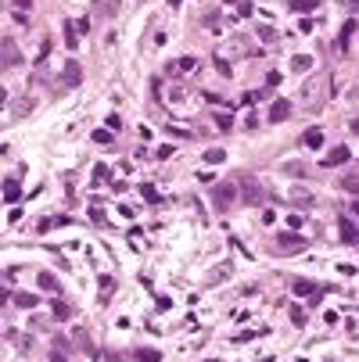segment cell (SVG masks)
<instances>
[{"label": "cell", "instance_id": "obj_1", "mask_svg": "<svg viewBox=\"0 0 359 362\" xmlns=\"http://www.w3.org/2000/svg\"><path fill=\"white\" fill-rule=\"evenodd\" d=\"M22 65V51L11 36H0V68H18Z\"/></svg>", "mask_w": 359, "mask_h": 362}, {"label": "cell", "instance_id": "obj_2", "mask_svg": "<svg viewBox=\"0 0 359 362\" xmlns=\"http://www.w3.org/2000/svg\"><path fill=\"white\" fill-rule=\"evenodd\" d=\"M305 248H309V240H305V237H298V233H280V237H277V244H273L277 255H295V251H305Z\"/></svg>", "mask_w": 359, "mask_h": 362}, {"label": "cell", "instance_id": "obj_3", "mask_svg": "<svg viewBox=\"0 0 359 362\" xmlns=\"http://www.w3.org/2000/svg\"><path fill=\"white\" fill-rule=\"evenodd\" d=\"M61 83H65V86H79V83H83L79 61H65V65H61Z\"/></svg>", "mask_w": 359, "mask_h": 362}, {"label": "cell", "instance_id": "obj_4", "mask_svg": "<svg viewBox=\"0 0 359 362\" xmlns=\"http://www.w3.org/2000/svg\"><path fill=\"white\" fill-rule=\"evenodd\" d=\"M237 198V190H234V183H219L216 187V208H230V201Z\"/></svg>", "mask_w": 359, "mask_h": 362}, {"label": "cell", "instance_id": "obj_5", "mask_svg": "<svg viewBox=\"0 0 359 362\" xmlns=\"http://www.w3.org/2000/svg\"><path fill=\"white\" fill-rule=\"evenodd\" d=\"M288 115H291V104L284 101V97H280V101H273V108H269V122H284Z\"/></svg>", "mask_w": 359, "mask_h": 362}, {"label": "cell", "instance_id": "obj_6", "mask_svg": "<svg viewBox=\"0 0 359 362\" xmlns=\"http://www.w3.org/2000/svg\"><path fill=\"white\" fill-rule=\"evenodd\" d=\"M349 158H352V151H349L345 144H341V147H334L331 155L323 158V165H341V161H349Z\"/></svg>", "mask_w": 359, "mask_h": 362}, {"label": "cell", "instance_id": "obj_7", "mask_svg": "<svg viewBox=\"0 0 359 362\" xmlns=\"http://www.w3.org/2000/svg\"><path fill=\"white\" fill-rule=\"evenodd\" d=\"M341 240L345 244H359V230H356L352 219H341Z\"/></svg>", "mask_w": 359, "mask_h": 362}, {"label": "cell", "instance_id": "obj_8", "mask_svg": "<svg viewBox=\"0 0 359 362\" xmlns=\"http://www.w3.org/2000/svg\"><path fill=\"white\" fill-rule=\"evenodd\" d=\"M194 68V57H176V61H169V75H187Z\"/></svg>", "mask_w": 359, "mask_h": 362}, {"label": "cell", "instance_id": "obj_9", "mask_svg": "<svg viewBox=\"0 0 359 362\" xmlns=\"http://www.w3.org/2000/svg\"><path fill=\"white\" fill-rule=\"evenodd\" d=\"M65 47H68V51L79 47V29L72 25V22H65Z\"/></svg>", "mask_w": 359, "mask_h": 362}, {"label": "cell", "instance_id": "obj_10", "mask_svg": "<svg viewBox=\"0 0 359 362\" xmlns=\"http://www.w3.org/2000/svg\"><path fill=\"white\" fill-rule=\"evenodd\" d=\"M320 0H288V11H316Z\"/></svg>", "mask_w": 359, "mask_h": 362}, {"label": "cell", "instance_id": "obj_11", "mask_svg": "<svg viewBox=\"0 0 359 362\" xmlns=\"http://www.w3.org/2000/svg\"><path fill=\"white\" fill-rule=\"evenodd\" d=\"M36 294H29V291H22V294H14V305H22V309H36Z\"/></svg>", "mask_w": 359, "mask_h": 362}, {"label": "cell", "instance_id": "obj_12", "mask_svg": "<svg viewBox=\"0 0 359 362\" xmlns=\"http://www.w3.org/2000/svg\"><path fill=\"white\" fill-rule=\"evenodd\" d=\"M259 198H262V187H259V183H244V201L255 205Z\"/></svg>", "mask_w": 359, "mask_h": 362}, {"label": "cell", "instance_id": "obj_13", "mask_svg": "<svg viewBox=\"0 0 359 362\" xmlns=\"http://www.w3.org/2000/svg\"><path fill=\"white\" fill-rule=\"evenodd\" d=\"M284 172H288V176H309V165H302V161H291V165H284Z\"/></svg>", "mask_w": 359, "mask_h": 362}, {"label": "cell", "instance_id": "obj_14", "mask_svg": "<svg viewBox=\"0 0 359 362\" xmlns=\"http://www.w3.org/2000/svg\"><path fill=\"white\" fill-rule=\"evenodd\" d=\"M18 194H22L18 179H7V187H4V198H7V201H18Z\"/></svg>", "mask_w": 359, "mask_h": 362}, {"label": "cell", "instance_id": "obj_15", "mask_svg": "<svg viewBox=\"0 0 359 362\" xmlns=\"http://www.w3.org/2000/svg\"><path fill=\"white\" fill-rule=\"evenodd\" d=\"M295 294H323V287H312V283L298 280V283H295Z\"/></svg>", "mask_w": 359, "mask_h": 362}, {"label": "cell", "instance_id": "obj_16", "mask_svg": "<svg viewBox=\"0 0 359 362\" xmlns=\"http://www.w3.org/2000/svg\"><path fill=\"white\" fill-rule=\"evenodd\" d=\"M302 140H305V147H320V144H323V133H320V129H309Z\"/></svg>", "mask_w": 359, "mask_h": 362}, {"label": "cell", "instance_id": "obj_17", "mask_svg": "<svg viewBox=\"0 0 359 362\" xmlns=\"http://www.w3.org/2000/svg\"><path fill=\"white\" fill-rule=\"evenodd\" d=\"M54 315H58V319H68V315H72V305H68V301H54Z\"/></svg>", "mask_w": 359, "mask_h": 362}, {"label": "cell", "instance_id": "obj_18", "mask_svg": "<svg viewBox=\"0 0 359 362\" xmlns=\"http://www.w3.org/2000/svg\"><path fill=\"white\" fill-rule=\"evenodd\" d=\"M223 158H227V151H219V147H212V151L205 155V161H208V165H219Z\"/></svg>", "mask_w": 359, "mask_h": 362}, {"label": "cell", "instance_id": "obj_19", "mask_svg": "<svg viewBox=\"0 0 359 362\" xmlns=\"http://www.w3.org/2000/svg\"><path fill=\"white\" fill-rule=\"evenodd\" d=\"M137 359H140V362H162L155 348H140V352H137Z\"/></svg>", "mask_w": 359, "mask_h": 362}, {"label": "cell", "instance_id": "obj_20", "mask_svg": "<svg viewBox=\"0 0 359 362\" xmlns=\"http://www.w3.org/2000/svg\"><path fill=\"white\" fill-rule=\"evenodd\" d=\"M291 201H298V205H312V194H309V190H291Z\"/></svg>", "mask_w": 359, "mask_h": 362}, {"label": "cell", "instance_id": "obj_21", "mask_svg": "<svg viewBox=\"0 0 359 362\" xmlns=\"http://www.w3.org/2000/svg\"><path fill=\"white\" fill-rule=\"evenodd\" d=\"M40 287H43V291H58V280H54L51 273H40Z\"/></svg>", "mask_w": 359, "mask_h": 362}, {"label": "cell", "instance_id": "obj_22", "mask_svg": "<svg viewBox=\"0 0 359 362\" xmlns=\"http://www.w3.org/2000/svg\"><path fill=\"white\" fill-rule=\"evenodd\" d=\"M341 190H349V194H359V176H349V179H341Z\"/></svg>", "mask_w": 359, "mask_h": 362}, {"label": "cell", "instance_id": "obj_23", "mask_svg": "<svg viewBox=\"0 0 359 362\" xmlns=\"http://www.w3.org/2000/svg\"><path fill=\"white\" fill-rule=\"evenodd\" d=\"M94 7H97L101 14H112V11H115V0H94Z\"/></svg>", "mask_w": 359, "mask_h": 362}, {"label": "cell", "instance_id": "obj_24", "mask_svg": "<svg viewBox=\"0 0 359 362\" xmlns=\"http://www.w3.org/2000/svg\"><path fill=\"white\" fill-rule=\"evenodd\" d=\"M29 111H33V101H18V104H14V115H29Z\"/></svg>", "mask_w": 359, "mask_h": 362}, {"label": "cell", "instance_id": "obj_25", "mask_svg": "<svg viewBox=\"0 0 359 362\" xmlns=\"http://www.w3.org/2000/svg\"><path fill=\"white\" fill-rule=\"evenodd\" d=\"M356 33V22H345V29H341V47H345V43H349V36Z\"/></svg>", "mask_w": 359, "mask_h": 362}, {"label": "cell", "instance_id": "obj_26", "mask_svg": "<svg viewBox=\"0 0 359 362\" xmlns=\"http://www.w3.org/2000/svg\"><path fill=\"white\" fill-rule=\"evenodd\" d=\"M108 140H112L108 129H97V133H94V144H108Z\"/></svg>", "mask_w": 359, "mask_h": 362}, {"label": "cell", "instance_id": "obj_27", "mask_svg": "<svg viewBox=\"0 0 359 362\" xmlns=\"http://www.w3.org/2000/svg\"><path fill=\"white\" fill-rule=\"evenodd\" d=\"M291 319H295L298 326H302V323H305V312H302V309H298V305H291Z\"/></svg>", "mask_w": 359, "mask_h": 362}, {"label": "cell", "instance_id": "obj_28", "mask_svg": "<svg viewBox=\"0 0 359 362\" xmlns=\"http://www.w3.org/2000/svg\"><path fill=\"white\" fill-rule=\"evenodd\" d=\"M309 65H312V57H295V68H298V72H305Z\"/></svg>", "mask_w": 359, "mask_h": 362}, {"label": "cell", "instance_id": "obj_29", "mask_svg": "<svg viewBox=\"0 0 359 362\" xmlns=\"http://www.w3.org/2000/svg\"><path fill=\"white\" fill-rule=\"evenodd\" d=\"M216 126H219V129H230L234 122H230V115H216Z\"/></svg>", "mask_w": 359, "mask_h": 362}, {"label": "cell", "instance_id": "obj_30", "mask_svg": "<svg viewBox=\"0 0 359 362\" xmlns=\"http://www.w3.org/2000/svg\"><path fill=\"white\" fill-rule=\"evenodd\" d=\"M140 194H144L147 201H158V190H155V187H140Z\"/></svg>", "mask_w": 359, "mask_h": 362}, {"label": "cell", "instance_id": "obj_31", "mask_svg": "<svg viewBox=\"0 0 359 362\" xmlns=\"http://www.w3.org/2000/svg\"><path fill=\"white\" fill-rule=\"evenodd\" d=\"M104 176H108V169H104V165H97V169H94V187L101 183V179H104Z\"/></svg>", "mask_w": 359, "mask_h": 362}, {"label": "cell", "instance_id": "obj_32", "mask_svg": "<svg viewBox=\"0 0 359 362\" xmlns=\"http://www.w3.org/2000/svg\"><path fill=\"white\" fill-rule=\"evenodd\" d=\"M259 40H266V43H269V40H273V29L262 25V29H259Z\"/></svg>", "mask_w": 359, "mask_h": 362}, {"label": "cell", "instance_id": "obj_33", "mask_svg": "<svg viewBox=\"0 0 359 362\" xmlns=\"http://www.w3.org/2000/svg\"><path fill=\"white\" fill-rule=\"evenodd\" d=\"M14 7H18V11H29V7H33V0H14Z\"/></svg>", "mask_w": 359, "mask_h": 362}, {"label": "cell", "instance_id": "obj_34", "mask_svg": "<svg viewBox=\"0 0 359 362\" xmlns=\"http://www.w3.org/2000/svg\"><path fill=\"white\" fill-rule=\"evenodd\" d=\"M4 104H7V90L0 86V108H4Z\"/></svg>", "mask_w": 359, "mask_h": 362}, {"label": "cell", "instance_id": "obj_35", "mask_svg": "<svg viewBox=\"0 0 359 362\" xmlns=\"http://www.w3.org/2000/svg\"><path fill=\"white\" fill-rule=\"evenodd\" d=\"M51 362H65V355H58V352H54V359H51Z\"/></svg>", "mask_w": 359, "mask_h": 362}, {"label": "cell", "instance_id": "obj_36", "mask_svg": "<svg viewBox=\"0 0 359 362\" xmlns=\"http://www.w3.org/2000/svg\"><path fill=\"white\" fill-rule=\"evenodd\" d=\"M352 133H359V118H356V122H352Z\"/></svg>", "mask_w": 359, "mask_h": 362}, {"label": "cell", "instance_id": "obj_37", "mask_svg": "<svg viewBox=\"0 0 359 362\" xmlns=\"http://www.w3.org/2000/svg\"><path fill=\"white\" fill-rule=\"evenodd\" d=\"M345 4H352V7H359V0H345Z\"/></svg>", "mask_w": 359, "mask_h": 362}, {"label": "cell", "instance_id": "obj_38", "mask_svg": "<svg viewBox=\"0 0 359 362\" xmlns=\"http://www.w3.org/2000/svg\"><path fill=\"white\" fill-rule=\"evenodd\" d=\"M352 212H359V205H356V208H352Z\"/></svg>", "mask_w": 359, "mask_h": 362}, {"label": "cell", "instance_id": "obj_39", "mask_svg": "<svg viewBox=\"0 0 359 362\" xmlns=\"http://www.w3.org/2000/svg\"><path fill=\"white\" fill-rule=\"evenodd\" d=\"M208 362H219V359H208Z\"/></svg>", "mask_w": 359, "mask_h": 362}]
</instances>
